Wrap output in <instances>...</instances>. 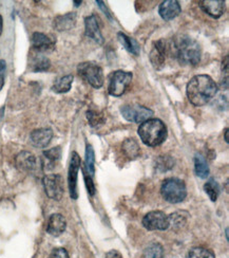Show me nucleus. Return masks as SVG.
Masks as SVG:
<instances>
[{
	"mask_svg": "<svg viewBox=\"0 0 229 258\" xmlns=\"http://www.w3.org/2000/svg\"><path fill=\"white\" fill-rule=\"evenodd\" d=\"M123 152L129 159H136L140 155V148L134 139H127L123 142Z\"/></svg>",
	"mask_w": 229,
	"mask_h": 258,
	"instance_id": "nucleus-23",
	"label": "nucleus"
},
{
	"mask_svg": "<svg viewBox=\"0 0 229 258\" xmlns=\"http://www.w3.org/2000/svg\"><path fill=\"white\" fill-rule=\"evenodd\" d=\"M76 24V14L71 12L67 13L64 15H59L55 19H54L53 26L57 31L62 32V31H68L74 28Z\"/></svg>",
	"mask_w": 229,
	"mask_h": 258,
	"instance_id": "nucleus-19",
	"label": "nucleus"
},
{
	"mask_svg": "<svg viewBox=\"0 0 229 258\" xmlns=\"http://www.w3.org/2000/svg\"><path fill=\"white\" fill-rule=\"evenodd\" d=\"M182 12V8L177 0H166L160 5L159 13L160 16L166 21L172 20L180 15Z\"/></svg>",
	"mask_w": 229,
	"mask_h": 258,
	"instance_id": "nucleus-13",
	"label": "nucleus"
},
{
	"mask_svg": "<svg viewBox=\"0 0 229 258\" xmlns=\"http://www.w3.org/2000/svg\"><path fill=\"white\" fill-rule=\"evenodd\" d=\"M204 190L206 191L207 195L209 196L211 201H216L217 196H219L220 194V186L214 179H210L205 183Z\"/></svg>",
	"mask_w": 229,
	"mask_h": 258,
	"instance_id": "nucleus-29",
	"label": "nucleus"
},
{
	"mask_svg": "<svg viewBox=\"0 0 229 258\" xmlns=\"http://www.w3.org/2000/svg\"><path fill=\"white\" fill-rule=\"evenodd\" d=\"M73 4L75 5V7H80L82 5V2H73Z\"/></svg>",
	"mask_w": 229,
	"mask_h": 258,
	"instance_id": "nucleus-40",
	"label": "nucleus"
},
{
	"mask_svg": "<svg viewBox=\"0 0 229 258\" xmlns=\"http://www.w3.org/2000/svg\"><path fill=\"white\" fill-rule=\"evenodd\" d=\"M225 141H226V143H228L229 142V138H228V128H225Z\"/></svg>",
	"mask_w": 229,
	"mask_h": 258,
	"instance_id": "nucleus-39",
	"label": "nucleus"
},
{
	"mask_svg": "<svg viewBox=\"0 0 229 258\" xmlns=\"http://www.w3.org/2000/svg\"><path fill=\"white\" fill-rule=\"evenodd\" d=\"M16 166L19 170L33 173L37 168V159L30 152H21L15 159Z\"/></svg>",
	"mask_w": 229,
	"mask_h": 258,
	"instance_id": "nucleus-14",
	"label": "nucleus"
},
{
	"mask_svg": "<svg viewBox=\"0 0 229 258\" xmlns=\"http://www.w3.org/2000/svg\"><path fill=\"white\" fill-rule=\"evenodd\" d=\"M43 157L47 159V161L50 164L55 163L61 157V148L57 146V147L45 150V152H43Z\"/></svg>",
	"mask_w": 229,
	"mask_h": 258,
	"instance_id": "nucleus-31",
	"label": "nucleus"
},
{
	"mask_svg": "<svg viewBox=\"0 0 229 258\" xmlns=\"http://www.w3.org/2000/svg\"><path fill=\"white\" fill-rule=\"evenodd\" d=\"M118 40L121 44L124 46V48L131 53V54H133L135 56H137L140 52V47L138 45V42L132 38V37H129L128 35H126L123 32H118L117 34Z\"/></svg>",
	"mask_w": 229,
	"mask_h": 258,
	"instance_id": "nucleus-21",
	"label": "nucleus"
},
{
	"mask_svg": "<svg viewBox=\"0 0 229 258\" xmlns=\"http://www.w3.org/2000/svg\"><path fill=\"white\" fill-rule=\"evenodd\" d=\"M6 71H7V62L6 60H0V91L4 88L5 79H6Z\"/></svg>",
	"mask_w": 229,
	"mask_h": 258,
	"instance_id": "nucleus-34",
	"label": "nucleus"
},
{
	"mask_svg": "<svg viewBox=\"0 0 229 258\" xmlns=\"http://www.w3.org/2000/svg\"><path fill=\"white\" fill-rule=\"evenodd\" d=\"M67 228V221L61 214H53L50 216L47 224V232L52 236H60Z\"/></svg>",
	"mask_w": 229,
	"mask_h": 258,
	"instance_id": "nucleus-18",
	"label": "nucleus"
},
{
	"mask_svg": "<svg viewBox=\"0 0 229 258\" xmlns=\"http://www.w3.org/2000/svg\"><path fill=\"white\" fill-rule=\"evenodd\" d=\"M87 119H88V121L92 127L98 126L105 122L104 115L96 112V111H93V110H90L87 112Z\"/></svg>",
	"mask_w": 229,
	"mask_h": 258,
	"instance_id": "nucleus-32",
	"label": "nucleus"
},
{
	"mask_svg": "<svg viewBox=\"0 0 229 258\" xmlns=\"http://www.w3.org/2000/svg\"><path fill=\"white\" fill-rule=\"evenodd\" d=\"M144 258H164V248L158 242L150 243L144 251Z\"/></svg>",
	"mask_w": 229,
	"mask_h": 258,
	"instance_id": "nucleus-26",
	"label": "nucleus"
},
{
	"mask_svg": "<svg viewBox=\"0 0 229 258\" xmlns=\"http://www.w3.org/2000/svg\"><path fill=\"white\" fill-rule=\"evenodd\" d=\"M169 217V225H172L174 229L177 228H182L185 223L187 222V217H188V213L187 212H177L174 214H171Z\"/></svg>",
	"mask_w": 229,
	"mask_h": 258,
	"instance_id": "nucleus-27",
	"label": "nucleus"
},
{
	"mask_svg": "<svg viewBox=\"0 0 229 258\" xmlns=\"http://www.w3.org/2000/svg\"><path fill=\"white\" fill-rule=\"evenodd\" d=\"M167 50H168V46L164 39H160L154 42V46H152L151 52L149 54V58L155 69L161 70L164 66H165Z\"/></svg>",
	"mask_w": 229,
	"mask_h": 258,
	"instance_id": "nucleus-11",
	"label": "nucleus"
},
{
	"mask_svg": "<svg viewBox=\"0 0 229 258\" xmlns=\"http://www.w3.org/2000/svg\"><path fill=\"white\" fill-rule=\"evenodd\" d=\"M73 75L69 74V75H64V77L58 79L55 83L53 85V91H55L56 93H65L70 91L71 86L73 84Z\"/></svg>",
	"mask_w": 229,
	"mask_h": 258,
	"instance_id": "nucleus-24",
	"label": "nucleus"
},
{
	"mask_svg": "<svg viewBox=\"0 0 229 258\" xmlns=\"http://www.w3.org/2000/svg\"><path fill=\"white\" fill-rule=\"evenodd\" d=\"M49 258H69V254L67 250L63 248L54 249Z\"/></svg>",
	"mask_w": 229,
	"mask_h": 258,
	"instance_id": "nucleus-33",
	"label": "nucleus"
},
{
	"mask_svg": "<svg viewBox=\"0 0 229 258\" xmlns=\"http://www.w3.org/2000/svg\"><path fill=\"white\" fill-rule=\"evenodd\" d=\"M32 47L36 50V52L42 53L46 51H52L55 47V42L52 40L48 35L40 33V32H35L33 33L32 38Z\"/></svg>",
	"mask_w": 229,
	"mask_h": 258,
	"instance_id": "nucleus-17",
	"label": "nucleus"
},
{
	"mask_svg": "<svg viewBox=\"0 0 229 258\" xmlns=\"http://www.w3.org/2000/svg\"><path fill=\"white\" fill-rule=\"evenodd\" d=\"M144 228L148 231H165L169 225V217L162 211H152L143 218Z\"/></svg>",
	"mask_w": 229,
	"mask_h": 258,
	"instance_id": "nucleus-9",
	"label": "nucleus"
},
{
	"mask_svg": "<svg viewBox=\"0 0 229 258\" xmlns=\"http://www.w3.org/2000/svg\"><path fill=\"white\" fill-rule=\"evenodd\" d=\"M132 78L133 74L128 71L117 70L113 72L108 86L109 94L114 96V98L122 96L127 91L131 81H132Z\"/></svg>",
	"mask_w": 229,
	"mask_h": 258,
	"instance_id": "nucleus-6",
	"label": "nucleus"
},
{
	"mask_svg": "<svg viewBox=\"0 0 229 258\" xmlns=\"http://www.w3.org/2000/svg\"><path fill=\"white\" fill-rule=\"evenodd\" d=\"M121 113L128 122L141 124L143 122L151 119L154 111L140 105H126L121 108Z\"/></svg>",
	"mask_w": 229,
	"mask_h": 258,
	"instance_id": "nucleus-7",
	"label": "nucleus"
},
{
	"mask_svg": "<svg viewBox=\"0 0 229 258\" xmlns=\"http://www.w3.org/2000/svg\"><path fill=\"white\" fill-rule=\"evenodd\" d=\"M84 178H85V182H86V186L87 188H88V191L91 196H94L95 194V186H94V183L92 181V178L91 176L87 175L86 173H84Z\"/></svg>",
	"mask_w": 229,
	"mask_h": 258,
	"instance_id": "nucleus-35",
	"label": "nucleus"
},
{
	"mask_svg": "<svg viewBox=\"0 0 229 258\" xmlns=\"http://www.w3.org/2000/svg\"><path fill=\"white\" fill-rule=\"evenodd\" d=\"M96 4L98 5V7H100L103 11H104V13L111 19V15H110V13H109V11H108V9H107V7L104 5V3L103 2H96Z\"/></svg>",
	"mask_w": 229,
	"mask_h": 258,
	"instance_id": "nucleus-37",
	"label": "nucleus"
},
{
	"mask_svg": "<svg viewBox=\"0 0 229 258\" xmlns=\"http://www.w3.org/2000/svg\"><path fill=\"white\" fill-rule=\"evenodd\" d=\"M186 258H215L214 253L208 249L196 246V248L190 249Z\"/></svg>",
	"mask_w": 229,
	"mask_h": 258,
	"instance_id": "nucleus-30",
	"label": "nucleus"
},
{
	"mask_svg": "<svg viewBox=\"0 0 229 258\" xmlns=\"http://www.w3.org/2000/svg\"><path fill=\"white\" fill-rule=\"evenodd\" d=\"M168 48H170L173 53L172 56L176 57L181 64L196 66L201 61V46L198 41L189 36L183 35L178 37Z\"/></svg>",
	"mask_w": 229,
	"mask_h": 258,
	"instance_id": "nucleus-2",
	"label": "nucleus"
},
{
	"mask_svg": "<svg viewBox=\"0 0 229 258\" xmlns=\"http://www.w3.org/2000/svg\"><path fill=\"white\" fill-rule=\"evenodd\" d=\"M53 138V132L50 128H39L32 132L30 135V140L33 146L37 148L47 147Z\"/></svg>",
	"mask_w": 229,
	"mask_h": 258,
	"instance_id": "nucleus-15",
	"label": "nucleus"
},
{
	"mask_svg": "<svg viewBox=\"0 0 229 258\" xmlns=\"http://www.w3.org/2000/svg\"><path fill=\"white\" fill-rule=\"evenodd\" d=\"M163 198L169 203H180L187 196V188L185 182L178 178H169L163 181L161 186Z\"/></svg>",
	"mask_w": 229,
	"mask_h": 258,
	"instance_id": "nucleus-4",
	"label": "nucleus"
},
{
	"mask_svg": "<svg viewBox=\"0 0 229 258\" xmlns=\"http://www.w3.org/2000/svg\"><path fill=\"white\" fill-rule=\"evenodd\" d=\"M137 133L141 142L150 147L159 146L167 139V127L159 119H149L143 122Z\"/></svg>",
	"mask_w": 229,
	"mask_h": 258,
	"instance_id": "nucleus-3",
	"label": "nucleus"
},
{
	"mask_svg": "<svg viewBox=\"0 0 229 258\" xmlns=\"http://www.w3.org/2000/svg\"><path fill=\"white\" fill-rule=\"evenodd\" d=\"M226 237H227V239H228V229H226Z\"/></svg>",
	"mask_w": 229,
	"mask_h": 258,
	"instance_id": "nucleus-41",
	"label": "nucleus"
},
{
	"mask_svg": "<svg viewBox=\"0 0 229 258\" xmlns=\"http://www.w3.org/2000/svg\"><path fill=\"white\" fill-rule=\"evenodd\" d=\"M82 160L78 153L73 152L71 155V161H70V166L68 170V185L70 190V196L72 199L76 200L79 197L78 192V176H79V170L81 168Z\"/></svg>",
	"mask_w": 229,
	"mask_h": 258,
	"instance_id": "nucleus-10",
	"label": "nucleus"
},
{
	"mask_svg": "<svg viewBox=\"0 0 229 258\" xmlns=\"http://www.w3.org/2000/svg\"><path fill=\"white\" fill-rule=\"evenodd\" d=\"M219 87L207 74L193 77L187 84L186 94L188 101L195 107H203L208 104L217 93Z\"/></svg>",
	"mask_w": 229,
	"mask_h": 258,
	"instance_id": "nucleus-1",
	"label": "nucleus"
},
{
	"mask_svg": "<svg viewBox=\"0 0 229 258\" xmlns=\"http://www.w3.org/2000/svg\"><path fill=\"white\" fill-rule=\"evenodd\" d=\"M174 166V160L170 156H160L156 160V169L160 173H166Z\"/></svg>",
	"mask_w": 229,
	"mask_h": 258,
	"instance_id": "nucleus-25",
	"label": "nucleus"
},
{
	"mask_svg": "<svg viewBox=\"0 0 229 258\" xmlns=\"http://www.w3.org/2000/svg\"><path fill=\"white\" fill-rule=\"evenodd\" d=\"M3 29H4V18L0 15V35L3 33Z\"/></svg>",
	"mask_w": 229,
	"mask_h": 258,
	"instance_id": "nucleus-38",
	"label": "nucleus"
},
{
	"mask_svg": "<svg viewBox=\"0 0 229 258\" xmlns=\"http://www.w3.org/2000/svg\"><path fill=\"white\" fill-rule=\"evenodd\" d=\"M78 72L80 77L90 84L92 87L96 89L103 87L105 81L104 72L101 66H98L96 62L85 61L80 63L78 67Z\"/></svg>",
	"mask_w": 229,
	"mask_h": 258,
	"instance_id": "nucleus-5",
	"label": "nucleus"
},
{
	"mask_svg": "<svg viewBox=\"0 0 229 258\" xmlns=\"http://www.w3.org/2000/svg\"><path fill=\"white\" fill-rule=\"evenodd\" d=\"M85 33L97 44L102 45L104 42V37L96 15H90L85 18Z\"/></svg>",
	"mask_w": 229,
	"mask_h": 258,
	"instance_id": "nucleus-12",
	"label": "nucleus"
},
{
	"mask_svg": "<svg viewBox=\"0 0 229 258\" xmlns=\"http://www.w3.org/2000/svg\"><path fill=\"white\" fill-rule=\"evenodd\" d=\"M86 167L90 176L95 174V154L91 145H87L86 147Z\"/></svg>",
	"mask_w": 229,
	"mask_h": 258,
	"instance_id": "nucleus-28",
	"label": "nucleus"
},
{
	"mask_svg": "<svg viewBox=\"0 0 229 258\" xmlns=\"http://www.w3.org/2000/svg\"><path fill=\"white\" fill-rule=\"evenodd\" d=\"M31 69L34 72H45L50 69L51 61L50 59L39 52H36L34 55L31 57L30 60Z\"/></svg>",
	"mask_w": 229,
	"mask_h": 258,
	"instance_id": "nucleus-20",
	"label": "nucleus"
},
{
	"mask_svg": "<svg viewBox=\"0 0 229 258\" xmlns=\"http://www.w3.org/2000/svg\"><path fill=\"white\" fill-rule=\"evenodd\" d=\"M106 258H124L123 255L116 250H111L106 254Z\"/></svg>",
	"mask_w": 229,
	"mask_h": 258,
	"instance_id": "nucleus-36",
	"label": "nucleus"
},
{
	"mask_svg": "<svg viewBox=\"0 0 229 258\" xmlns=\"http://www.w3.org/2000/svg\"><path fill=\"white\" fill-rule=\"evenodd\" d=\"M42 184L45 187L47 196L53 200L59 201L63 197V180L60 175H47L42 179Z\"/></svg>",
	"mask_w": 229,
	"mask_h": 258,
	"instance_id": "nucleus-8",
	"label": "nucleus"
},
{
	"mask_svg": "<svg viewBox=\"0 0 229 258\" xmlns=\"http://www.w3.org/2000/svg\"><path fill=\"white\" fill-rule=\"evenodd\" d=\"M200 8L212 18H220L225 11V2L223 0H202Z\"/></svg>",
	"mask_w": 229,
	"mask_h": 258,
	"instance_id": "nucleus-16",
	"label": "nucleus"
},
{
	"mask_svg": "<svg viewBox=\"0 0 229 258\" xmlns=\"http://www.w3.org/2000/svg\"><path fill=\"white\" fill-rule=\"evenodd\" d=\"M194 171L198 177L206 179L209 175V166L202 155H195L194 157Z\"/></svg>",
	"mask_w": 229,
	"mask_h": 258,
	"instance_id": "nucleus-22",
	"label": "nucleus"
}]
</instances>
